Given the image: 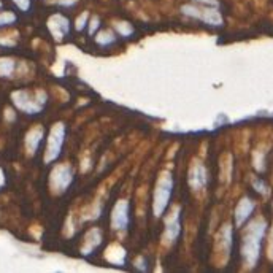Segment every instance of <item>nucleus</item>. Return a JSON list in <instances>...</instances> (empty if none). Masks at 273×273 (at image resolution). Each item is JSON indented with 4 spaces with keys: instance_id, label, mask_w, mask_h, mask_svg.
Listing matches in <instances>:
<instances>
[{
    "instance_id": "f03ea898",
    "label": "nucleus",
    "mask_w": 273,
    "mask_h": 273,
    "mask_svg": "<svg viewBox=\"0 0 273 273\" xmlns=\"http://www.w3.org/2000/svg\"><path fill=\"white\" fill-rule=\"evenodd\" d=\"M253 208H254L253 202L248 200V199H243V200L240 202V205L237 207V223H238V224H242L243 221L251 215Z\"/></svg>"
},
{
    "instance_id": "423d86ee",
    "label": "nucleus",
    "mask_w": 273,
    "mask_h": 273,
    "mask_svg": "<svg viewBox=\"0 0 273 273\" xmlns=\"http://www.w3.org/2000/svg\"><path fill=\"white\" fill-rule=\"evenodd\" d=\"M199 2H203V3H211V5H216L215 0H199Z\"/></svg>"
},
{
    "instance_id": "39448f33",
    "label": "nucleus",
    "mask_w": 273,
    "mask_h": 273,
    "mask_svg": "<svg viewBox=\"0 0 273 273\" xmlns=\"http://www.w3.org/2000/svg\"><path fill=\"white\" fill-rule=\"evenodd\" d=\"M254 186L258 187V191H261V192H267V187L264 186L262 181H254Z\"/></svg>"
},
{
    "instance_id": "f257e3e1",
    "label": "nucleus",
    "mask_w": 273,
    "mask_h": 273,
    "mask_svg": "<svg viewBox=\"0 0 273 273\" xmlns=\"http://www.w3.org/2000/svg\"><path fill=\"white\" fill-rule=\"evenodd\" d=\"M266 230V223L262 219L254 221L250 226L248 234L245 237V245H243V256L245 259L250 262V266H254L256 261L259 258V250H261V238Z\"/></svg>"
},
{
    "instance_id": "20e7f679",
    "label": "nucleus",
    "mask_w": 273,
    "mask_h": 273,
    "mask_svg": "<svg viewBox=\"0 0 273 273\" xmlns=\"http://www.w3.org/2000/svg\"><path fill=\"white\" fill-rule=\"evenodd\" d=\"M202 18L203 21H207L208 24H213V25H219L223 22V18H221V14L216 10H205Z\"/></svg>"
},
{
    "instance_id": "7ed1b4c3",
    "label": "nucleus",
    "mask_w": 273,
    "mask_h": 273,
    "mask_svg": "<svg viewBox=\"0 0 273 273\" xmlns=\"http://www.w3.org/2000/svg\"><path fill=\"white\" fill-rule=\"evenodd\" d=\"M205 181H207V178H205V168L203 167H195L192 170V173H191V183L194 187H200L205 184Z\"/></svg>"
},
{
    "instance_id": "0eeeda50",
    "label": "nucleus",
    "mask_w": 273,
    "mask_h": 273,
    "mask_svg": "<svg viewBox=\"0 0 273 273\" xmlns=\"http://www.w3.org/2000/svg\"><path fill=\"white\" fill-rule=\"evenodd\" d=\"M273 251V232H272V240H270V253Z\"/></svg>"
}]
</instances>
